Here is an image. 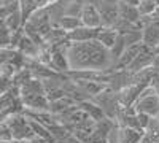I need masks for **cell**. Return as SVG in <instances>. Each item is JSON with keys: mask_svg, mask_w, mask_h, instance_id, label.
Returning a JSON list of instances; mask_svg holds the SVG:
<instances>
[{"mask_svg": "<svg viewBox=\"0 0 159 143\" xmlns=\"http://www.w3.org/2000/svg\"><path fill=\"white\" fill-rule=\"evenodd\" d=\"M148 87V84L145 83H139V84H130L127 87H124L123 91H119L118 92V99H119V103H121V107L124 108H130L135 105V102L140 99L142 92L145 89Z\"/></svg>", "mask_w": 159, "mask_h": 143, "instance_id": "6", "label": "cell"}, {"mask_svg": "<svg viewBox=\"0 0 159 143\" xmlns=\"http://www.w3.org/2000/svg\"><path fill=\"white\" fill-rule=\"evenodd\" d=\"M118 10H119V18H123L132 24H139V21L142 19V15L137 7H130L124 2H118Z\"/></svg>", "mask_w": 159, "mask_h": 143, "instance_id": "12", "label": "cell"}, {"mask_svg": "<svg viewBox=\"0 0 159 143\" xmlns=\"http://www.w3.org/2000/svg\"><path fill=\"white\" fill-rule=\"evenodd\" d=\"M119 140H121V126H118L115 123V126L111 127V131L108 132L107 143H119Z\"/></svg>", "mask_w": 159, "mask_h": 143, "instance_id": "21", "label": "cell"}, {"mask_svg": "<svg viewBox=\"0 0 159 143\" xmlns=\"http://www.w3.org/2000/svg\"><path fill=\"white\" fill-rule=\"evenodd\" d=\"M153 70L159 75V54L154 56V60H153Z\"/></svg>", "mask_w": 159, "mask_h": 143, "instance_id": "23", "label": "cell"}, {"mask_svg": "<svg viewBox=\"0 0 159 143\" xmlns=\"http://www.w3.org/2000/svg\"><path fill=\"white\" fill-rule=\"evenodd\" d=\"M119 2H124V3H127L130 7H139L140 5V0H119Z\"/></svg>", "mask_w": 159, "mask_h": 143, "instance_id": "24", "label": "cell"}, {"mask_svg": "<svg viewBox=\"0 0 159 143\" xmlns=\"http://www.w3.org/2000/svg\"><path fill=\"white\" fill-rule=\"evenodd\" d=\"M67 57L70 72H115V60L110 49H107L99 40L70 43L67 48Z\"/></svg>", "mask_w": 159, "mask_h": 143, "instance_id": "1", "label": "cell"}, {"mask_svg": "<svg viewBox=\"0 0 159 143\" xmlns=\"http://www.w3.org/2000/svg\"><path fill=\"white\" fill-rule=\"evenodd\" d=\"M2 123H5L10 129H11V134H13V140H18V141H34L35 140V132L32 131L29 118L25 116L24 113H18V114H11L8 116L7 119H3Z\"/></svg>", "mask_w": 159, "mask_h": 143, "instance_id": "2", "label": "cell"}, {"mask_svg": "<svg viewBox=\"0 0 159 143\" xmlns=\"http://www.w3.org/2000/svg\"><path fill=\"white\" fill-rule=\"evenodd\" d=\"M34 94H46L43 81L38 80V78H30L29 81H25L21 86V97L25 96H34Z\"/></svg>", "mask_w": 159, "mask_h": 143, "instance_id": "13", "label": "cell"}, {"mask_svg": "<svg viewBox=\"0 0 159 143\" xmlns=\"http://www.w3.org/2000/svg\"><path fill=\"white\" fill-rule=\"evenodd\" d=\"M0 141H3V143H11V141H13L11 129H10L5 123L0 124Z\"/></svg>", "mask_w": 159, "mask_h": 143, "instance_id": "22", "label": "cell"}, {"mask_svg": "<svg viewBox=\"0 0 159 143\" xmlns=\"http://www.w3.org/2000/svg\"><path fill=\"white\" fill-rule=\"evenodd\" d=\"M80 108L84 110L88 114H89V118L91 119H94L96 123H100L103 119H107V116H105V113L102 111V108L99 105H96L92 100H86V102H81V103H78Z\"/></svg>", "mask_w": 159, "mask_h": 143, "instance_id": "15", "label": "cell"}, {"mask_svg": "<svg viewBox=\"0 0 159 143\" xmlns=\"http://www.w3.org/2000/svg\"><path fill=\"white\" fill-rule=\"evenodd\" d=\"M13 2H18V0H2V5H8V3H13Z\"/></svg>", "mask_w": 159, "mask_h": 143, "instance_id": "27", "label": "cell"}, {"mask_svg": "<svg viewBox=\"0 0 159 143\" xmlns=\"http://www.w3.org/2000/svg\"><path fill=\"white\" fill-rule=\"evenodd\" d=\"M99 13L102 18V27L105 29H113L116 21L119 19V10H118V2H105V0H100L99 5Z\"/></svg>", "mask_w": 159, "mask_h": 143, "instance_id": "5", "label": "cell"}, {"mask_svg": "<svg viewBox=\"0 0 159 143\" xmlns=\"http://www.w3.org/2000/svg\"><path fill=\"white\" fill-rule=\"evenodd\" d=\"M80 19H81V24L84 27H89V29H100L102 27V18H100L99 8L96 5H91V3L84 2V8H83V13L80 16Z\"/></svg>", "mask_w": 159, "mask_h": 143, "instance_id": "8", "label": "cell"}, {"mask_svg": "<svg viewBox=\"0 0 159 143\" xmlns=\"http://www.w3.org/2000/svg\"><path fill=\"white\" fill-rule=\"evenodd\" d=\"M134 108L137 113H145V114L151 116V118H154L159 113V94L154 91V87L148 86L143 91L140 99L135 102Z\"/></svg>", "mask_w": 159, "mask_h": 143, "instance_id": "4", "label": "cell"}, {"mask_svg": "<svg viewBox=\"0 0 159 143\" xmlns=\"http://www.w3.org/2000/svg\"><path fill=\"white\" fill-rule=\"evenodd\" d=\"M142 143H153V141H151V140H148V138H147V137H145V138H143V141H142Z\"/></svg>", "mask_w": 159, "mask_h": 143, "instance_id": "29", "label": "cell"}, {"mask_svg": "<svg viewBox=\"0 0 159 143\" xmlns=\"http://www.w3.org/2000/svg\"><path fill=\"white\" fill-rule=\"evenodd\" d=\"M67 143H83V141L78 140V138L73 137V135H70V137H67Z\"/></svg>", "mask_w": 159, "mask_h": 143, "instance_id": "26", "label": "cell"}, {"mask_svg": "<svg viewBox=\"0 0 159 143\" xmlns=\"http://www.w3.org/2000/svg\"><path fill=\"white\" fill-rule=\"evenodd\" d=\"M91 100L102 108V111L105 113V116H107L108 119L116 123L118 116H119V111H121V108H123L121 103H119V99H118V92H115V91H111L108 87V89H105L103 92L94 96Z\"/></svg>", "mask_w": 159, "mask_h": 143, "instance_id": "3", "label": "cell"}, {"mask_svg": "<svg viewBox=\"0 0 159 143\" xmlns=\"http://www.w3.org/2000/svg\"><path fill=\"white\" fill-rule=\"evenodd\" d=\"M143 34V40L142 43L145 46H148L150 49L156 51L159 46V22H150L147 27L142 30Z\"/></svg>", "mask_w": 159, "mask_h": 143, "instance_id": "11", "label": "cell"}, {"mask_svg": "<svg viewBox=\"0 0 159 143\" xmlns=\"http://www.w3.org/2000/svg\"><path fill=\"white\" fill-rule=\"evenodd\" d=\"M24 103V110H34V111H49V100L46 94H34L21 97Z\"/></svg>", "mask_w": 159, "mask_h": 143, "instance_id": "10", "label": "cell"}, {"mask_svg": "<svg viewBox=\"0 0 159 143\" xmlns=\"http://www.w3.org/2000/svg\"><path fill=\"white\" fill-rule=\"evenodd\" d=\"M100 29H89V27H78L72 32L67 34V40L70 43H84V42H91V40H97Z\"/></svg>", "mask_w": 159, "mask_h": 143, "instance_id": "9", "label": "cell"}, {"mask_svg": "<svg viewBox=\"0 0 159 143\" xmlns=\"http://www.w3.org/2000/svg\"><path fill=\"white\" fill-rule=\"evenodd\" d=\"M0 143H3V141H0ZM11 143H30V141H18V140H13Z\"/></svg>", "mask_w": 159, "mask_h": 143, "instance_id": "28", "label": "cell"}, {"mask_svg": "<svg viewBox=\"0 0 159 143\" xmlns=\"http://www.w3.org/2000/svg\"><path fill=\"white\" fill-rule=\"evenodd\" d=\"M150 18H151V21H153V22H159V5H157L156 11L153 13V15H151Z\"/></svg>", "mask_w": 159, "mask_h": 143, "instance_id": "25", "label": "cell"}, {"mask_svg": "<svg viewBox=\"0 0 159 143\" xmlns=\"http://www.w3.org/2000/svg\"><path fill=\"white\" fill-rule=\"evenodd\" d=\"M7 27L11 30V34H15L18 30H21L24 27V21H22V15H21V10L16 11V13H13V15H10L8 18H5L2 21Z\"/></svg>", "mask_w": 159, "mask_h": 143, "instance_id": "18", "label": "cell"}, {"mask_svg": "<svg viewBox=\"0 0 159 143\" xmlns=\"http://www.w3.org/2000/svg\"><path fill=\"white\" fill-rule=\"evenodd\" d=\"M157 0H140V5L137 7L142 16H151L157 8Z\"/></svg>", "mask_w": 159, "mask_h": 143, "instance_id": "20", "label": "cell"}, {"mask_svg": "<svg viewBox=\"0 0 159 143\" xmlns=\"http://www.w3.org/2000/svg\"><path fill=\"white\" fill-rule=\"evenodd\" d=\"M143 138H145V132L121 127V140H119V143H142Z\"/></svg>", "mask_w": 159, "mask_h": 143, "instance_id": "17", "label": "cell"}, {"mask_svg": "<svg viewBox=\"0 0 159 143\" xmlns=\"http://www.w3.org/2000/svg\"><path fill=\"white\" fill-rule=\"evenodd\" d=\"M75 105H76V102L72 97L67 96V97H62V99H59L56 102H51L49 103V111L52 114H56V116H61V114H64L65 111H69Z\"/></svg>", "mask_w": 159, "mask_h": 143, "instance_id": "14", "label": "cell"}, {"mask_svg": "<svg viewBox=\"0 0 159 143\" xmlns=\"http://www.w3.org/2000/svg\"><path fill=\"white\" fill-rule=\"evenodd\" d=\"M154 56H156L154 51L150 49L148 46H145L143 51H142V53H140L134 60H132V64H130L126 70H129L130 73H139V72H142V70H147V69L153 67Z\"/></svg>", "mask_w": 159, "mask_h": 143, "instance_id": "7", "label": "cell"}, {"mask_svg": "<svg viewBox=\"0 0 159 143\" xmlns=\"http://www.w3.org/2000/svg\"><path fill=\"white\" fill-rule=\"evenodd\" d=\"M81 19L80 18H72V16H64V18H61V21L54 25V27H61V29H64L65 32H72V30H75V29H78V27H81Z\"/></svg>", "mask_w": 159, "mask_h": 143, "instance_id": "19", "label": "cell"}, {"mask_svg": "<svg viewBox=\"0 0 159 143\" xmlns=\"http://www.w3.org/2000/svg\"><path fill=\"white\" fill-rule=\"evenodd\" d=\"M119 34L115 30V29H105V27H100V32H99V37L97 40L107 48V49H111L115 45H116V40H118Z\"/></svg>", "mask_w": 159, "mask_h": 143, "instance_id": "16", "label": "cell"}]
</instances>
